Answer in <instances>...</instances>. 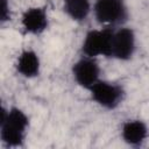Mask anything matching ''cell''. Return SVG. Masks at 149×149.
<instances>
[{
    "label": "cell",
    "instance_id": "1",
    "mask_svg": "<svg viewBox=\"0 0 149 149\" xmlns=\"http://www.w3.org/2000/svg\"><path fill=\"white\" fill-rule=\"evenodd\" d=\"M29 126V118L19 107L1 109L0 136L1 141L12 148L21 147L24 142L26 132Z\"/></svg>",
    "mask_w": 149,
    "mask_h": 149
},
{
    "label": "cell",
    "instance_id": "2",
    "mask_svg": "<svg viewBox=\"0 0 149 149\" xmlns=\"http://www.w3.org/2000/svg\"><path fill=\"white\" fill-rule=\"evenodd\" d=\"M113 31L114 30L112 28L90 30L85 35L81 44L83 54L91 58H95L98 56L111 57Z\"/></svg>",
    "mask_w": 149,
    "mask_h": 149
},
{
    "label": "cell",
    "instance_id": "3",
    "mask_svg": "<svg viewBox=\"0 0 149 149\" xmlns=\"http://www.w3.org/2000/svg\"><path fill=\"white\" fill-rule=\"evenodd\" d=\"M88 91L92 100L106 109L116 108L123 99L122 87L106 80H98Z\"/></svg>",
    "mask_w": 149,
    "mask_h": 149
},
{
    "label": "cell",
    "instance_id": "4",
    "mask_svg": "<svg viewBox=\"0 0 149 149\" xmlns=\"http://www.w3.org/2000/svg\"><path fill=\"white\" fill-rule=\"evenodd\" d=\"M93 13L99 23L115 24L127 17V7L123 0H95Z\"/></svg>",
    "mask_w": 149,
    "mask_h": 149
},
{
    "label": "cell",
    "instance_id": "5",
    "mask_svg": "<svg viewBox=\"0 0 149 149\" xmlns=\"http://www.w3.org/2000/svg\"><path fill=\"white\" fill-rule=\"evenodd\" d=\"M136 37L130 28H119L113 31L111 57L119 61H128L135 52Z\"/></svg>",
    "mask_w": 149,
    "mask_h": 149
},
{
    "label": "cell",
    "instance_id": "6",
    "mask_svg": "<svg viewBox=\"0 0 149 149\" xmlns=\"http://www.w3.org/2000/svg\"><path fill=\"white\" fill-rule=\"evenodd\" d=\"M100 68L94 58L84 56L78 59L72 66V76L76 83L85 88L90 90L99 79Z\"/></svg>",
    "mask_w": 149,
    "mask_h": 149
},
{
    "label": "cell",
    "instance_id": "7",
    "mask_svg": "<svg viewBox=\"0 0 149 149\" xmlns=\"http://www.w3.org/2000/svg\"><path fill=\"white\" fill-rule=\"evenodd\" d=\"M21 23L27 34L38 35L48 28V14L42 7H30L23 13Z\"/></svg>",
    "mask_w": 149,
    "mask_h": 149
},
{
    "label": "cell",
    "instance_id": "8",
    "mask_svg": "<svg viewBox=\"0 0 149 149\" xmlns=\"http://www.w3.org/2000/svg\"><path fill=\"white\" fill-rule=\"evenodd\" d=\"M121 136L129 146H141L148 137V127L141 120H128L122 125Z\"/></svg>",
    "mask_w": 149,
    "mask_h": 149
},
{
    "label": "cell",
    "instance_id": "9",
    "mask_svg": "<svg viewBox=\"0 0 149 149\" xmlns=\"http://www.w3.org/2000/svg\"><path fill=\"white\" fill-rule=\"evenodd\" d=\"M41 62L38 55L30 49L23 50L17 57L16 71L24 78H34L38 76Z\"/></svg>",
    "mask_w": 149,
    "mask_h": 149
},
{
    "label": "cell",
    "instance_id": "10",
    "mask_svg": "<svg viewBox=\"0 0 149 149\" xmlns=\"http://www.w3.org/2000/svg\"><path fill=\"white\" fill-rule=\"evenodd\" d=\"M63 9L71 20L81 22L87 19L91 12V1L90 0H63Z\"/></svg>",
    "mask_w": 149,
    "mask_h": 149
},
{
    "label": "cell",
    "instance_id": "11",
    "mask_svg": "<svg viewBox=\"0 0 149 149\" xmlns=\"http://www.w3.org/2000/svg\"><path fill=\"white\" fill-rule=\"evenodd\" d=\"M10 20V10H9V5L7 0H1L0 5V21L1 23H5Z\"/></svg>",
    "mask_w": 149,
    "mask_h": 149
}]
</instances>
